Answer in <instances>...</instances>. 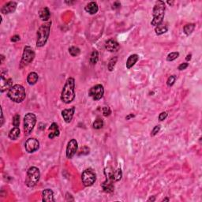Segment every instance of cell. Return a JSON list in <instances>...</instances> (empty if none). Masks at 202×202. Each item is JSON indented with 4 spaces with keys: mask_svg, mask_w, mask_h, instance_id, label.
Listing matches in <instances>:
<instances>
[{
    "mask_svg": "<svg viewBox=\"0 0 202 202\" xmlns=\"http://www.w3.org/2000/svg\"><path fill=\"white\" fill-rule=\"evenodd\" d=\"M75 98V81L69 78L66 82L61 93V100L65 104L71 103Z\"/></svg>",
    "mask_w": 202,
    "mask_h": 202,
    "instance_id": "cell-1",
    "label": "cell"
},
{
    "mask_svg": "<svg viewBox=\"0 0 202 202\" xmlns=\"http://www.w3.org/2000/svg\"><path fill=\"white\" fill-rule=\"evenodd\" d=\"M165 2L163 1H157L153 7L152 16L153 19L151 21V25L153 26H157L163 22V19L165 14Z\"/></svg>",
    "mask_w": 202,
    "mask_h": 202,
    "instance_id": "cell-2",
    "label": "cell"
},
{
    "mask_svg": "<svg viewBox=\"0 0 202 202\" xmlns=\"http://www.w3.org/2000/svg\"><path fill=\"white\" fill-rule=\"evenodd\" d=\"M51 22L45 23L41 25L37 31V46L39 47H43L47 43V39L49 37L50 30H51Z\"/></svg>",
    "mask_w": 202,
    "mask_h": 202,
    "instance_id": "cell-3",
    "label": "cell"
},
{
    "mask_svg": "<svg viewBox=\"0 0 202 202\" xmlns=\"http://www.w3.org/2000/svg\"><path fill=\"white\" fill-rule=\"evenodd\" d=\"M7 96L13 102L21 103L25 98V90L21 85H14L9 89Z\"/></svg>",
    "mask_w": 202,
    "mask_h": 202,
    "instance_id": "cell-4",
    "label": "cell"
},
{
    "mask_svg": "<svg viewBox=\"0 0 202 202\" xmlns=\"http://www.w3.org/2000/svg\"><path fill=\"white\" fill-rule=\"evenodd\" d=\"M40 173L39 169L36 167H32L27 172V177L25 179V184L28 187H34L40 180Z\"/></svg>",
    "mask_w": 202,
    "mask_h": 202,
    "instance_id": "cell-5",
    "label": "cell"
},
{
    "mask_svg": "<svg viewBox=\"0 0 202 202\" xmlns=\"http://www.w3.org/2000/svg\"><path fill=\"white\" fill-rule=\"evenodd\" d=\"M37 123V117L33 113H27L24 118V131L25 135H29L33 132Z\"/></svg>",
    "mask_w": 202,
    "mask_h": 202,
    "instance_id": "cell-6",
    "label": "cell"
},
{
    "mask_svg": "<svg viewBox=\"0 0 202 202\" xmlns=\"http://www.w3.org/2000/svg\"><path fill=\"white\" fill-rule=\"evenodd\" d=\"M35 58V52L33 49L29 46H25L23 51L22 58L21 61V68L26 66L33 61Z\"/></svg>",
    "mask_w": 202,
    "mask_h": 202,
    "instance_id": "cell-7",
    "label": "cell"
},
{
    "mask_svg": "<svg viewBox=\"0 0 202 202\" xmlns=\"http://www.w3.org/2000/svg\"><path fill=\"white\" fill-rule=\"evenodd\" d=\"M82 182L85 186H91L96 182V175L92 169H85L82 175Z\"/></svg>",
    "mask_w": 202,
    "mask_h": 202,
    "instance_id": "cell-8",
    "label": "cell"
},
{
    "mask_svg": "<svg viewBox=\"0 0 202 202\" xmlns=\"http://www.w3.org/2000/svg\"><path fill=\"white\" fill-rule=\"evenodd\" d=\"M104 93V86L101 85H96L90 88L88 91V96L94 100H99L102 98Z\"/></svg>",
    "mask_w": 202,
    "mask_h": 202,
    "instance_id": "cell-9",
    "label": "cell"
},
{
    "mask_svg": "<svg viewBox=\"0 0 202 202\" xmlns=\"http://www.w3.org/2000/svg\"><path fill=\"white\" fill-rule=\"evenodd\" d=\"M78 149V141H76L75 139H71L70 141L68 142L67 146H66V155L68 159H71L73 156L76 154Z\"/></svg>",
    "mask_w": 202,
    "mask_h": 202,
    "instance_id": "cell-10",
    "label": "cell"
},
{
    "mask_svg": "<svg viewBox=\"0 0 202 202\" xmlns=\"http://www.w3.org/2000/svg\"><path fill=\"white\" fill-rule=\"evenodd\" d=\"M39 141L36 138H29L27 139V141H25V150L29 153H33L37 151V149H39Z\"/></svg>",
    "mask_w": 202,
    "mask_h": 202,
    "instance_id": "cell-11",
    "label": "cell"
},
{
    "mask_svg": "<svg viewBox=\"0 0 202 202\" xmlns=\"http://www.w3.org/2000/svg\"><path fill=\"white\" fill-rule=\"evenodd\" d=\"M13 80L11 78H5V75L3 73L1 74V92H3L5 90L10 89L12 87Z\"/></svg>",
    "mask_w": 202,
    "mask_h": 202,
    "instance_id": "cell-12",
    "label": "cell"
},
{
    "mask_svg": "<svg viewBox=\"0 0 202 202\" xmlns=\"http://www.w3.org/2000/svg\"><path fill=\"white\" fill-rule=\"evenodd\" d=\"M101 186H102L104 192L111 194V193H112L114 190V181H113L111 178L106 177V180L103 182Z\"/></svg>",
    "mask_w": 202,
    "mask_h": 202,
    "instance_id": "cell-13",
    "label": "cell"
},
{
    "mask_svg": "<svg viewBox=\"0 0 202 202\" xmlns=\"http://www.w3.org/2000/svg\"><path fill=\"white\" fill-rule=\"evenodd\" d=\"M17 8V2H9L7 3L2 6V9H1V12L4 14H11V13H14L15 11Z\"/></svg>",
    "mask_w": 202,
    "mask_h": 202,
    "instance_id": "cell-14",
    "label": "cell"
},
{
    "mask_svg": "<svg viewBox=\"0 0 202 202\" xmlns=\"http://www.w3.org/2000/svg\"><path fill=\"white\" fill-rule=\"evenodd\" d=\"M74 112H75V107H72L69 109H65L62 111V116H63L66 123H69L71 122Z\"/></svg>",
    "mask_w": 202,
    "mask_h": 202,
    "instance_id": "cell-15",
    "label": "cell"
},
{
    "mask_svg": "<svg viewBox=\"0 0 202 202\" xmlns=\"http://www.w3.org/2000/svg\"><path fill=\"white\" fill-rule=\"evenodd\" d=\"M119 47H120V46H119L118 42L116 40H108L105 43V48L110 52H115V51H118Z\"/></svg>",
    "mask_w": 202,
    "mask_h": 202,
    "instance_id": "cell-16",
    "label": "cell"
},
{
    "mask_svg": "<svg viewBox=\"0 0 202 202\" xmlns=\"http://www.w3.org/2000/svg\"><path fill=\"white\" fill-rule=\"evenodd\" d=\"M42 200L44 202H53L55 201L54 199V192L50 189H46L42 192Z\"/></svg>",
    "mask_w": 202,
    "mask_h": 202,
    "instance_id": "cell-17",
    "label": "cell"
},
{
    "mask_svg": "<svg viewBox=\"0 0 202 202\" xmlns=\"http://www.w3.org/2000/svg\"><path fill=\"white\" fill-rule=\"evenodd\" d=\"M85 10L89 14H96V13L98 12V5H97L96 2H91L88 4L86 5V6L85 7Z\"/></svg>",
    "mask_w": 202,
    "mask_h": 202,
    "instance_id": "cell-18",
    "label": "cell"
},
{
    "mask_svg": "<svg viewBox=\"0 0 202 202\" xmlns=\"http://www.w3.org/2000/svg\"><path fill=\"white\" fill-rule=\"evenodd\" d=\"M50 133L48 135V137L50 139H53L55 137H59V134H60V132H59V127H58L57 123H53L51 125V127L49 128Z\"/></svg>",
    "mask_w": 202,
    "mask_h": 202,
    "instance_id": "cell-19",
    "label": "cell"
},
{
    "mask_svg": "<svg viewBox=\"0 0 202 202\" xmlns=\"http://www.w3.org/2000/svg\"><path fill=\"white\" fill-rule=\"evenodd\" d=\"M39 17L42 21H47L50 19L51 17V13H50L49 9L47 7H43L39 11Z\"/></svg>",
    "mask_w": 202,
    "mask_h": 202,
    "instance_id": "cell-20",
    "label": "cell"
},
{
    "mask_svg": "<svg viewBox=\"0 0 202 202\" xmlns=\"http://www.w3.org/2000/svg\"><path fill=\"white\" fill-rule=\"evenodd\" d=\"M139 59V56L137 55V54H133V55H131L130 57L128 58L127 61V63H126V66H127V69H130L133 66L136 64L137 61H138Z\"/></svg>",
    "mask_w": 202,
    "mask_h": 202,
    "instance_id": "cell-21",
    "label": "cell"
},
{
    "mask_svg": "<svg viewBox=\"0 0 202 202\" xmlns=\"http://www.w3.org/2000/svg\"><path fill=\"white\" fill-rule=\"evenodd\" d=\"M38 74L35 72H31L29 73L28 77H27V82L30 85H33L38 82Z\"/></svg>",
    "mask_w": 202,
    "mask_h": 202,
    "instance_id": "cell-22",
    "label": "cell"
},
{
    "mask_svg": "<svg viewBox=\"0 0 202 202\" xmlns=\"http://www.w3.org/2000/svg\"><path fill=\"white\" fill-rule=\"evenodd\" d=\"M168 30V25H166V24H163V23L159 24V25H158L157 26H156L155 28V33L156 34L158 35V36L167 33Z\"/></svg>",
    "mask_w": 202,
    "mask_h": 202,
    "instance_id": "cell-23",
    "label": "cell"
},
{
    "mask_svg": "<svg viewBox=\"0 0 202 202\" xmlns=\"http://www.w3.org/2000/svg\"><path fill=\"white\" fill-rule=\"evenodd\" d=\"M20 129L18 127H14V128L10 130V133H9V137L11 140H16L20 136Z\"/></svg>",
    "mask_w": 202,
    "mask_h": 202,
    "instance_id": "cell-24",
    "label": "cell"
},
{
    "mask_svg": "<svg viewBox=\"0 0 202 202\" xmlns=\"http://www.w3.org/2000/svg\"><path fill=\"white\" fill-rule=\"evenodd\" d=\"M99 59V53L98 51H96V50H94L92 52L91 55H90L89 58V62L91 65H96V63L98 62Z\"/></svg>",
    "mask_w": 202,
    "mask_h": 202,
    "instance_id": "cell-25",
    "label": "cell"
},
{
    "mask_svg": "<svg viewBox=\"0 0 202 202\" xmlns=\"http://www.w3.org/2000/svg\"><path fill=\"white\" fill-rule=\"evenodd\" d=\"M194 29H195V25L191 23V24H187L184 26V33L186 36H189L194 32Z\"/></svg>",
    "mask_w": 202,
    "mask_h": 202,
    "instance_id": "cell-26",
    "label": "cell"
},
{
    "mask_svg": "<svg viewBox=\"0 0 202 202\" xmlns=\"http://www.w3.org/2000/svg\"><path fill=\"white\" fill-rule=\"evenodd\" d=\"M69 53L73 57H77L81 53V50H80L79 47H75V46H72V47H70L69 48Z\"/></svg>",
    "mask_w": 202,
    "mask_h": 202,
    "instance_id": "cell-27",
    "label": "cell"
},
{
    "mask_svg": "<svg viewBox=\"0 0 202 202\" xmlns=\"http://www.w3.org/2000/svg\"><path fill=\"white\" fill-rule=\"evenodd\" d=\"M122 177H123V172H122V170L120 168H118V169L114 171L113 178H114V182H118L119 180H121Z\"/></svg>",
    "mask_w": 202,
    "mask_h": 202,
    "instance_id": "cell-28",
    "label": "cell"
},
{
    "mask_svg": "<svg viewBox=\"0 0 202 202\" xmlns=\"http://www.w3.org/2000/svg\"><path fill=\"white\" fill-rule=\"evenodd\" d=\"M92 127H93L94 129H96V130H100V129L103 128V127H104V121H103L102 118H96L95 122L93 123V124H92Z\"/></svg>",
    "mask_w": 202,
    "mask_h": 202,
    "instance_id": "cell-29",
    "label": "cell"
},
{
    "mask_svg": "<svg viewBox=\"0 0 202 202\" xmlns=\"http://www.w3.org/2000/svg\"><path fill=\"white\" fill-rule=\"evenodd\" d=\"M117 60H118V58L117 57H113L110 59L108 65H107V68H108L109 71H113V70H114V66H115Z\"/></svg>",
    "mask_w": 202,
    "mask_h": 202,
    "instance_id": "cell-30",
    "label": "cell"
},
{
    "mask_svg": "<svg viewBox=\"0 0 202 202\" xmlns=\"http://www.w3.org/2000/svg\"><path fill=\"white\" fill-rule=\"evenodd\" d=\"M178 56H179V53H178V52H172V53H170L169 55H168L167 60H168V62L174 61V60H175Z\"/></svg>",
    "mask_w": 202,
    "mask_h": 202,
    "instance_id": "cell-31",
    "label": "cell"
},
{
    "mask_svg": "<svg viewBox=\"0 0 202 202\" xmlns=\"http://www.w3.org/2000/svg\"><path fill=\"white\" fill-rule=\"evenodd\" d=\"M13 125L14 127H18L20 125V115L18 114H16L13 118Z\"/></svg>",
    "mask_w": 202,
    "mask_h": 202,
    "instance_id": "cell-32",
    "label": "cell"
},
{
    "mask_svg": "<svg viewBox=\"0 0 202 202\" xmlns=\"http://www.w3.org/2000/svg\"><path fill=\"white\" fill-rule=\"evenodd\" d=\"M176 81V77L175 75H172L170 76L169 78H168V81H167V85H168V87H172L174 84H175V82Z\"/></svg>",
    "mask_w": 202,
    "mask_h": 202,
    "instance_id": "cell-33",
    "label": "cell"
},
{
    "mask_svg": "<svg viewBox=\"0 0 202 202\" xmlns=\"http://www.w3.org/2000/svg\"><path fill=\"white\" fill-rule=\"evenodd\" d=\"M102 112L103 114H104V116L107 117L111 114V110L109 107H104L102 108Z\"/></svg>",
    "mask_w": 202,
    "mask_h": 202,
    "instance_id": "cell-34",
    "label": "cell"
},
{
    "mask_svg": "<svg viewBox=\"0 0 202 202\" xmlns=\"http://www.w3.org/2000/svg\"><path fill=\"white\" fill-rule=\"evenodd\" d=\"M88 153H89V148L84 146V147L82 148V149H81L79 155H87Z\"/></svg>",
    "mask_w": 202,
    "mask_h": 202,
    "instance_id": "cell-35",
    "label": "cell"
},
{
    "mask_svg": "<svg viewBox=\"0 0 202 202\" xmlns=\"http://www.w3.org/2000/svg\"><path fill=\"white\" fill-rule=\"evenodd\" d=\"M159 130H160V126H159V125H158V126H156V127L153 128L152 130L151 136H152L153 137V136L156 135L158 133H159Z\"/></svg>",
    "mask_w": 202,
    "mask_h": 202,
    "instance_id": "cell-36",
    "label": "cell"
},
{
    "mask_svg": "<svg viewBox=\"0 0 202 202\" xmlns=\"http://www.w3.org/2000/svg\"><path fill=\"white\" fill-rule=\"evenodd\" d=\"M168 117V113L166 112V111H163V112H161L159 114V121H163L164 119H166V118Z\"/></svg>",
    "mask_w": 202,
    "mask_h": 202,
    "instance_id": "cell-37",
    "label": "cell"
},
{
    "mask_svg": "<svg viewBox=\"0 0 202 202\" xmlns=\"http://www.w3.org/2000/svg\"><path fill=\"white\" fill-rule=\"evenodd\" d=\"M188 66H189V64H188L187 63H184L180 64L179 66H178V69H179V70H183V69H186V68L188 67Z\"/></svg>",
    "mask_w": 202,
    "mask_h": 202,
    "instance_id": "cell-38",
    "label": "cell"
},
{
    "mask_svg": "<svg viewBox=\"0 0 202 202\" xmlns=\"http://www.w3.org/2000/svg\"><path fill=\"white\" fill-rule=\"evenodd\" d=\"M10 40L12 41V42H18V41L20 40V37H19L18 35H14V37H11Z\"/></svg>",
    "mask_w": 202,
    "mask_h": 202,
    "instance_id": "cell-39",
    "label": "cell"
},
{
    "mask_svg": "<svg viewBox=\"0 0 202 202\" xmlns=\"http://www.w3.org/2000/svg\"><path fill=\"white\" fill-rule=\"evenodd\" d=\"M121 6V3L118 1H116V2H114V4H113V9H118Z\"/></svg>",
    "mask_w": 202,
    "mask_h": 202,
    "instance_id": "cell-40",
    "label": "cell"
},
{
    "mask_svg": "<svg viewBox=\"0 0 202 202\" xmlns=\"http://www.w3.org/2000/svg\"><path fill=\"white\" fill-rule=\"evenodd\" d=\"M3 123H4V118H3V114H2V109H1V124H0L1 127H2Z\"/></svg>",
    "mask_w": 202,
    "mask_h": 202,
    "instance_id": "cell-41",
    "label": "cell"
},
{
    "mask_svg": "<svg viewBox=\"0 0 202 202\" xmlns=\"http://www.w3.org/2000/svg\"><path fill=\"white\" fill-rule=\"evenodd\" d=\"M133 117H134V114H129V115H128V116L126 117V119H127V120H129V119H130V118H133Z\"/></svg>",
    "mask_w": 202,
    "mask_h": 202,
    "instance_id": "cell-42",
    "label": "cell"
},
{
    "mask_svg": "<svg viewBox=\"0 0 202 202\" xmlns=\"http://www.w3.org/2000/svg\"><path fill=\"white\" fill-rule=\"evenodd\" d=\"M191 57H192V55H191V54H190V55H188L187 56H186V59L187 60V61H190V59H191Z\"/></svg>",
    "mask_w": 202,
    "mask_h": 202,
    "instance_id": "cell-43",
    "label": "cell"
},
{
    "mask_svg": "<svg viewBox=\"0 0 202 202\" xmlns=\"http://www.w3.org/2000/svg\"><path fill=\"white\" fill-rule=\"evenodd\" d=\"M151 200H152V201H154V200H155V197H152V198L150 197L149 200H148V201H151Z\"/></svg>",
    "mask_w": 202,
    "mask_h": 202,
    "instance_id": "cell-44",
    "label": "cell"
},
{
    "mask_svg": "<svg viewBox=\"0 0 202 202\" xmlns=\"http://www.w3.org/2000/svg\"><path fill=\"white\" fill-rule=\"evenodd\" d=\"M168 4H169V5H172H172L174 4V2H170V1H168Z\"/></svg>",
    "mask_w": 202,
    "mask_h": 202,
    "instance_id": "cell-45",
    "label": "cell"
},
{
    "mask_svg": "<svg viewBox=\"0 0 202 202\" xmlns=\"http://www.w3.org/2000/svg\"><path fill=\"white\" fill-rule=\"evenodd\" d=\"M163 201H169V199L168 198H165V199H163Z\"/></svg>",
    "mask_w": 202,
    "mask_h": 202,
    "instance_id": "cell-46",
    "label": "cell"
},
{
    "mask_svg": "<svg viewBox=\"0 0 202 202\" xmlns=\"http://www.w3.org/2000/svg\"><path fill=\"white\" fill-rule=\"evenodd\" d=\"M1 58H2V62L3 61V59H4V56H3V55H1Z\"/></svg>",
    "mask_w": 202,
    "mask_h": 202,
    "instance_id": "cell-47",
    "label": "cell"
}]
</instances>
